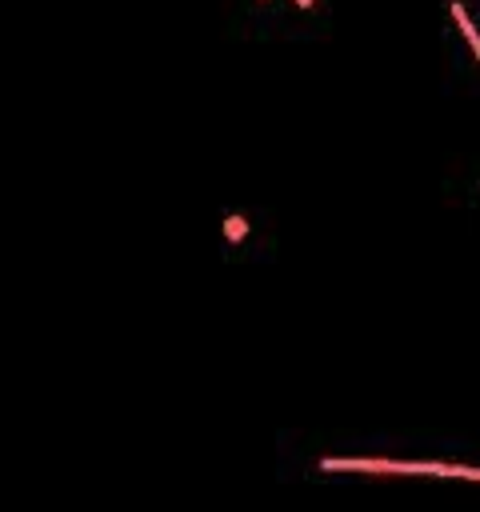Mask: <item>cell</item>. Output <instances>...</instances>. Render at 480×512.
Here are the masks:
<instances>
[{"mask_svg": "<svg viewBox=\"0 0 480 512\" xmlns=\"http://www.w3.org/2000/svg\"><path fill=\"white\" fill-rule=\"evenodd\" d=\"M448 12H452V20H456V28L464 32V40H468V48L476 52V60H480V28L472 24V16H468V8L460 4V0H452L448 4Z\"/></svg>", "mask_w": 480, "mask_h": 512, "instance_id": "7a4b0ae2", "label": "cell"}, {"mask_svg": "<svg viewBox=\"0 0 480 512\" xmlns=\"http://www.w3.org/2000/svg\"><path fill=\"white\" fill-rule=\"evenodd\" d=\"M224 236L236 244V240H244L248 236V220L240 216V212H232V216H224Z\"/></svg>", "mask_w": 480, "mask_h": 512, "instance_id": "3957f363", "label": "cell"}, {"mask_svg": "<svg viewBox=\"0 0 480 512\" xmlns=\"http://www.w3.org/2000/svg\"><path fill=\"white\" fill-rule=\"evenodd\" d=\"M296 4H300V8H312V4H316V0H296Z\"/></svg>", "mask_w": 480, "mask_h": 512, "instance_id": "277c9868", "label": "cell"}, {"mask_svg": "<svg viewBox=\"0 0 480 512\" xmlns=\"http://www.w3.org/2000/svg\"><path fill=\"white\" fill-rule=\"evenodd\" d=\"M324 472H380V476H452L464 480L468 464H444V460H392V456H320Z\"/></svg>", "mask_w": 480, "mask_h": 512, "instance_id": "6da1fadb", "label": "cell"}]
</instances>
